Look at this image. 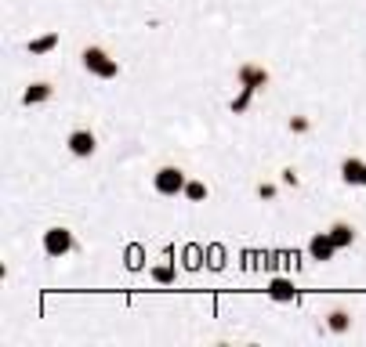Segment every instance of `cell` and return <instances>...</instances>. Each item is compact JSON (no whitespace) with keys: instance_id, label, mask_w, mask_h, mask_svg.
<instances>
[{"instance_id":"cell-10","label":"cell","mask_w":366,"mask_h":347,"mask_svg":"<svg viewBox=\"0 0 366 347\" xmlns=\"http://www.w3.org/2000/svg\"><path fill=\"white\" fill-rule=\"evenodd\" d=\"M330 239L337 242V250H345V246L356 242V228H352L348 221H337V224H330Z\"/></svg>"},{"instance_id":"cell-4","label":"cell","mask_w":366,"mask_h":347,"mask_svg":"<svg viewBox=\"0 0 366 347\" xmlns=\"http://www.w3.org/2000/svg\"><path fill=\"white\" fill-rule=\"evenodd\" d=\"M73 246H77V242H73V231H69V228L55 224V228L44 231V253H47V257H66Z\"/></svg>"},{"instance_id":"cell-8","label":"cell","mask_w":366,"mask_h":347,"mask_svg":"<svg viewBox=\"0 0 366 347\" xmlns=\"http://www.w3.org/2000/svg\"><path fill=\"white\" fill-rule=\"evenodd\" d=\"M51 98V83L47 80H36L26 87V94H22V105H44V101Z\"/></svg>"},{"instance_id":"cell-13","label":"cell","mask_w":366,"mask_h":347,"mask_svg":"<svg viewBox=\"0 0 366 347\" xmlns=\"http://www.w3.org/2000/svg\"><path fill=\"white\" fill-rule=\"evenodd\" d=\"M182 196H185L188 203H204V199H207V185H204V181H185Z\"/></svg>"},{"instance_id":"cell-3","label":"cell","mask_w":366,"mask_h":347,"mask_svg":"<svg viewBox=\"0 0 366 347\" xmlns=\"http://www.w3.org/2000/svg\"><path fill=\"white\" fill-rule=\"evenodd\" d=\"M185 170L182 166H160V170L153 174V188L160 192V196H182L185 192Z\"/></svg>"},{"instance_id":"cell-17","label":"cell","mask_w":366,"mask_h":347,"mask_svg":"<svg viewBox=\"0 0 366 347\" xmlns=\"http://www.w3.org/2000/svg\"><path fill=\"white\" fill-rule=\"evenodd\" d=\"M283 185H297V170H290V166H286V170H283Z\"/></svg>"},{"instance_id":"cell-9","label":"cell","mask_w":366,"mask_h":347,"mask_svg":"<svg viewBox=\"0 0 366 347\" xmlns=\"http://www.w3.org/2000/svg\"><path fill=\"white\" fill-rule=\"evenodd\" d=\"M269 297L280 300V304H286V300L297 297V290H294V282H286V279H272V282H269Z\"/></svg>"},{"instance_id":"cell-5","label":"cell","mask_w":366,"mask_h":347,"mask_svg":"<svg viewBox=\"0 0 366 347\" xmlns=\"http://www.w3.org/2000/svg\"><path fill=\"white\" fill-rule=\"evenodd\" d=\"M334 253H337V242L330 239V231H315V235L308 239V257L312 261L326 264V261H334Z\"/></svg>"},{"instance_id":"cell-16","label":"cell","mask_w":366,"mask_h":347,"mask_svg":"<svg viewBox=\"0 0 366 347\" xmlns=\"http://www.w3.org/2000/svg\"><path fill=\"white\" fill-rule=\"evenodd\" d=\"M258 196L261 199H272L276 196V185H258Z\"/></svg>"},{"instance_id":"cell-2","label":"cell","mask_w":366,"mask_h":347,"mask_svg":"<svg viewBox=\"0 0 366 347\" xmlns=\"http://www.w3.org/2000/svg\"><path fill=\"white\" fill-rule=\"evenodd\" d=\"M84 69L87 73H95V76H102V80H112V76H120V62L117 58H109L102 47H84Z\"/></svg>"},{"instance_id":"cell-6","label":"cell","mask_w":366,"mask_h":347,"mask_svg":"<svg viewBox=\"0 0 366 347\" xmlns=\"http://www.w3.org/2000/svg\"><path fill=\"white\" fill-rule=\"evenodd\" d=\"M66 145H69V152H73V156L87 159V156H95V149H98V138H95L91 131H73Z\"/></svg>"},{"instance_id":"cell-14","label":"cell","mask_w":366,"mask_h":347,"mask_svg":"<svg viewBox=\"0 0 366 347\" xmlns=\"http://www.w3.org/2000/svg\"><path fill=\"white\" fill-rule=\"evenodd\" d=\"M153 279H156V282H174V268H171V264L153 268Z\"/></svg>"},{"instance_id":"cell-12","label":"cell","mask_w":366,"mask_h":347,"mask_svg":"<svg viewBox=\"0 0 366 347\" xmlns=\"http://www.w3.org/2000/svg\"><path fill=\"white\" fill-rule=\"evenodd\" d=\"M58 44V33H44V36H36V40H29L26 47H29V55H47Z\"/></svg>"},{"instance_id":"cell-1","label":"cell","mask_w":366,"mask_h":347,"mask_svg":"<svg viewBox=\"0 0 366 347\" xmlns=\"http://www.w3.org/2000/svg\"><path fill=\"white\" fill-rule=\"evenodd\" d=\"M236 76H239V87H243V94L232 101V112H247V105H250V98H254V91L269 83V69L258 66V62H243Z\"/></svg>"},{"instance_id":"cell-15","label":"cell","mask_w":366,"mask_h":347,"mask_svg":"<svg viewBox=\"0 0 366 347\" xmlns=\"http://www.w3.org/2000/svg\"><path fill=\"white\" fill-rule=\"evenodd\" d=\"M290 131H308V120H305V116H297V120H290Z\"/></svg>"},{"instance_id":"cell-7","label":"cell","mask_w":366,"mask_h":347,"mask_svg":"<svg viewBox=\"0 0 366 347\" xmlns=\"http://www.w3.org/2000/svg\"><path fill=\"white\" fill-rule=\"evenodd\" d=\"M341 177H345L348 185H363V188H366V163L356 159V156L341 159Z\"/></svg>"},{"instance_id":"cell-11","label":"cell","mask_w":366,"mask_h":347,"mask_svg":"<svg viewBox=\"0 0 366 347\" xmlns=\"http://www.w3.org/2000/svg\"><path fill=\"white\" fill-rule=\"evenodd\" d=\"M326 326H330V333H348L352 315H348V311H341V307H334V311L326 315Z\"/></svg>"}]
</instances>
